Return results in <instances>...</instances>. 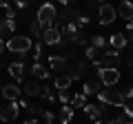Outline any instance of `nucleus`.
<instances>
[{
  "instance_id": "obj_1",
  "label": "nucleus",
  "mask_w": 133,
  "mask_h": 124,
  "mask_svg": "<svg viewBox=\"0 0 133 124\" xmlns=\"http://www.w3.org/2000/svg\"><path fill=\"white\" fill-rule=\"evenodd\" d=\"M31 47H33V42H31L29 36H11V38L7 40V51L16 53V56H20V58L27 56V53L31 51Z\"/></svg>"
},
{
  "instance_id": "obj_2",
  "label": "nucleus",
  "mask_w": 133,
  "mask_h": 124,
  "mask_svg": "<svg viewBox=\"0 0 133 124\" xmlns=\"http://www.w3.org/2000/svg\"><path fill=\"white\" fill-rule=\"evenodd\" d=\"M56 18H58V11H56V7H53L51 2H47V5H40V7H38L36 20H38V24H40V27L51 29L53 24H56Z\"/></svg>"
},
{
  "instance_id": "obj_3",
  "label": "nucleus",
  "mask_w": 133,
  "mask_h": 124,
  "mask_svg": "<svg viewBox=\"0 0 133 124\" xmlns=\"http://www.w3.org/2000/svg\"><path fill=\"white\" fill-rule=\"evenodd\" d=\"M98 100H100V104H109V106H124V104H127L122 91H115V89L100 91V93H98Z\"/></svg>"
},
{
  "instance_id": "obj_4",
  "label": "nucleus",
  "mask_w": 133,
  "mask_h": 124,
  "mask_svg": "<svg viewBox=\"0 0 133 124\" xmlns=\"http://www.w3.org/2000/svg\"><path fill=\"white\" fill-rule=\"evenodd\" d=\"M98 82L100 84H104V86H115L120 82V69L118 67H102L98 71Z\"/></svg>"
},
{
  "instance_id": "obj_5",
  "label": "nucleus",
  "mask_w": 133,
  "mask_h": 124,
  "mask_svg": "<svg viewBox=\"0 0 133 124\" xmlns=\"http://www.w3.org/2000/svg\"><path fill=\"white\" fill-rule=\"evenodd\" d=\"M118 18V11H115L113 5H100L98 9V20L102 27H109V24H113V20Z\"/></svg>"
},
{
  "instance_id": "obj_6",
  "label": "nucleus",
  "mask_w": 133,
  "mask_h": 124,
  "mask_svg": "<svg viewBox=\"0 0 133 124\" xmlns=\"http://www.w3.org/2000/svg\"><path fill=\"white\" fill-rule=\"evenodd\" d=\"M18 111H20L18 102H9V104L0 106V120H2V122H16Z\"/></svg>"
},
{
  "instance_id": "obj_7",
  "label": "nucleus",
  "mask_w": 133,
  "mask_h": 124,
  "mask_svg": "<svg viewBox=\"0 0 133 124\" xmlns=\"http://www.w3.org/2000/svg\"><path fill=\"white\" fill-rule=\"evenodd\" d=\"M60 42H62V36H60V31H58L56 27L44 29V31H42V44H49V47H58Z\"/></svg>"
},
{
  "instance_id": "obj_8",
  "label": "nucleus",
  "mask_w": 133,
  "mask_h": 124,
  "mask_svg": "<svg viewBox=\"0 0 133 124\" xmlns=\"http://www.w3.org/2000/svg\"><path fill=\"white\" fill-rule=\"evenodd\" d=\"M118 62H120V51H115V49L102 51V58H100V64L102 67H115Z\"/></svg>"
},
{
  "instance_id": "obj_9",
  "label": "nucleus",
  "mask_w": 133,
  "mask_h": 124,
  "mask_svg": "<svg viewBox=\"0 0 133 124\" xmlns=\"http://www.w3.org/2000/svg\"><path fill=\"white\" fill-rule=\"evenodd\" d=\"M0 93H2V98H5V100L16 102V100L20 98V93H22V89H20V86H16V84H5L2 89H0Z\"/></svg>"
},
{
  "instance_id": "obj_10",
  "label": "nucleus",
  "mask_w": 133,
  "mask_h": 124,
  "mask_svg": "<svg viewBox=\"0 0 133 124\" xmlns=\"http://www.w3.org/2000/svg\"><path fill=\"white\" fill-rule=\"evenodd\" d=\"M7 73H9L16 82H24V64L22 62H11L9 67H7Z\"/></svg>"
},
{
  "instance_id": "obj_11",
  "label": "nucleus",
  "mask_w": 133,
  "mask_h": 124,
  "mask_svg": "<svg viewBox=\"0 0 133 124\" xmlns=\"http://www.w3.org/2000/svg\"><path fill=\"white\" fill-rule=\"evenodd\" d=\"M115 11H118L120 18H124L127 22H131V20H133V2H129V0L120 2V7H115Z\"/></svg>"
},
{
  "instance_id": "obj_12",
  "label": "nucleus",
  "mask_w": 133,
  "mask_h": 124,
  "mask_svg": "<svg viewBox=\"0 0 133 124\" xmlns=\"http://www.w3.org/2000/svg\"><path fill=\"white\" fill-rule=\"evenodd\" d=\"M40 91H42V86H40L38 82H33V80H29V82H24V84H22V93H24L27 98L40 95Z\"/></svg>"
},
{
  "instance_id": "obj_13",
  "label": "nucleus",
  "mask_w": 133,
  "mask_h": 124,
  "mask_svg": "<svg viewBox=\"0 0 133 124\" xmlns=\"http://www.w3.org/2000/svg\"><path fill=\"white\" fill-rule=\"evenodd\" d=\"M100 89H102V84H100L98 80H91V82H84L82 84V95H98L100 93Z\"/></svg>"
},
{
  "instance_id": "obj_14",
  "label": "nucleus",
  "mask_w": 133,
  "mask_h": 124,
  "mask_svg": "<svg viewBox=\"0 0 133 124\" xmlns=\"http://www.w3.org/2000/svg\"><path fill=\"white\" fill-rule=\"evenodd\" d=\"M49 67H44L42 62H36V64H33L31 67V75L33 78H40V80H49Z\"/></svg>"
},
{
  "instance_id": "obj_15",
  "label": "nucleus",
  "mask_w": 133,
  "mask_h": 124,
  "mask_svg": "<svg viewBox=\"0 0 133 124\" xmlns=\"http://www.w3.org/2000/svg\"><path fill=\"white\" fill-rule=\"evenodd\" d=\"M84 113L89 115L93 122H98L100 118H102V113H104V106H98V104H89L87 102V106H84Z\"/></svg>"
},
{
  "instance_id": "obj_16",
  "label": "nucleus",
  "mask_w": 133,
  "mask_h": 124,
  "mask_svg": "<svg viewBox=\"0 0 133 124\" xmlns=\"http://www.w3.org/2000/svg\"><path fill=\"white\" fill-rule=\"evenodd\" d=\"M71 82H73L71 78L66 75V73H62V75H58L56 80H53V89H56L58 93H60V91H66L69 86H71Z\"/></svg>"
},
{
  "instance_id": "obj_17",
  "label": "nucleus",
  "mask_w": 133,
  "mask_h": 124,
  "mask_svg": "<svg viewBox=\"0 0 133 124\" xmlns=\"http://www.w3.org/2000/svg\"><path fill=\"white\" fill-rule=\"evenodd\" d=\"M109 42H111V47H113L115 51H120V49H124L129 44V40H127V36H124V33H113L109 38Z\"/></svg>"
},
{
  "instance_id": "obj_18",
  "label": "nucleus",
  "mask_w": 133,
  "mask_h": 124,
  "mask_svg": "<svg viewBox=\"0 0 133 124\" xmlns=\"http://www.w3.org/2000/svg\"><path fill=\"white\" fill-rule=\"evenodd\" d=\"M51 71H62L66 67V60L62 56H49V64H47Z\"/></svg>"
},
{
  "instance_id": "obj_19",
  "label": "nucleus",
  "mask_w": 133,
  "mask_h": 124,
  "mask_svg": "<svg viewBox=\"0 0 133 124\" xmlns=\"http://www.w3.org/2000/svg\"><path fill=\"white\" fill-rule=\"evenodd\" d=\"M16 31V20L0 18V36H11Z\"/></svg>"
},
{
  "instance_id": "obj_20",
  "label": "nucleus",
  "mask_w": 133,
  "mask_h": 124,
  "mask_svg": "<svg viewBox=\"0 0 133 124\" xmlns=\"http://www.w3.org/2000/svg\"><path fill=\"white\" fill-rule=\"evenodd\" d=\"M71 120H73V106L69 104L60 106V124H71Z\"/></svg>"
},
{
  "instance_id": "obj_21",
  "label": "nucleus",
  "mask_w": 133,
  "mask_h": 124,
  "mask_svg": "<svg viewBox=\"0 0 133 124\" xmlns=\"http://www.w3.org/2000/svg\"><path fill=\"white\" fill-rule=\"evenodd\" d=\"M84 71H87V64H84V62H80V64H76V67L69 69V73H66V75L71 78V80H80Z\"/></svg>"
},
{
  "instance_id": "obj_22",
  "label": "nucleus",
  "mask_w": 133,
  "mask_h": 124,
  "mask_svg": "<svg viewBox=\"0 0 133 124\" xmlns=\"http://www.w3.org/2000/svg\"><path fill=\"white\" fill-rule=\"evenodd\" d=\"M29 33H31V38H36V40H40V38H42V27L38 24V20L29 22Z\"/></svg>"
},
{
  "instance_id": "obj_23",
  "label": "nucleus",
  "mask_w": 133,
  "mask_h": 124,
  "mask_svg": "<svg viewBox=\"0 0 133 124\" xmlns=\"http://www.w3.org/2000/svg\"><path fill=\"white\" fill-rule=\"evenodd\" d=\"M91 47H95V49L102 51V49L107 47V38L104 36H93V38H91Z\"/></svg>"
},
{
  "instance_id": "obj_24",
  "label": "nucleus",
  "mask_w": 133,
  "mask_h": 124,
  "mask_svg": "<svg viewBox=\"0 0 133 124\" xmlns=\"http://www.w3.org/2000/svg\"><path fill=\"white\" fill-rule=\"evenodd\" d=\"M42 56H44V44L42 42H36V44H33V60L40 62V60H42Z\"/></svg>"
},
{
  "instance_id": "obj_25",
  "label": "nucleus",
  "mask_w": 133,
  "mask_h": 124,
  "mask_svg": "<svg viewBox=\"0 0 133 124\" xmlns=\"http://www.w3.org/2000/svg\"><path fill=\"white\" fill-rule=\"evenodd\" d=\"M71 104H73V106H80V109H84V106H87V95L76 93V95L71 98Z\"/></svg>"
},
{
  "instance_id": "obj_26",
  "label": "nucleus",
  "mask_w": 133,
  "mask_h": 124,
  "mask_svg": "<svg viewBox=\"0 0 133 124\" xmlns=\"http://www.w3.org/2000/svg\"><path fill=\"white\" fill-rule=\"evenodd\" d=\"M84 56H87V60L95 62V60H98V56H100V49H95V47H87V49H84Z\"/></svg>"
},
{
  "instance_id": "obj_27",
  "label": "nucleus",
  "mask_w": 133,
  "mask_h": 124,
  "mask_svg": "<svg viewBox=\"0 0 133 124\" xmlns=\"http://www.w3.org/2000/svg\"><path fill=\"white\" fill-rule=\"evenodd\" d=\"M40 98H44V100H49V102H56V95L51 93V86H42V91H40Z\"/></svg>"
},
{
  "instance_id": "obj_28",
  "label": "nucleus",
  "mask_w": 133,
  "mask_h": 124,
  "mask_svg": "<svg viewBox=\"0 0 133 124\" xmlns=\"http://www.w3.org/2000/svg\"><path fill=\"white\" fill-rule=\"evenodd\" d=\"M27 111L31 115H40L42 113V109H40V104H27Z\"/></svg>"
},
{
  "instance_id": "obj_29",
  "label": "nucleus",
  "mask_w": 133,
  "mask_h": 124,
  "mask_svg": "<svg viewBox=\"0 0 133 124\" xmlns=\"http://www.w3.org/2000/svg\"><path fill=\"white\" fill-rule=\"evenodd\" d=\"M76 24H78V27H87V24H89V16H87V13L82 16L80 13V16H78V20H76Z\"/></svg>"
},
{
  "instance_id": "obj_30",
  "label": "nucleus",
  "mask_w": 133,
  "mask_h": 124,
  "mask_svg": "<svg viewBox=\"0 0 133 124\" xmlns=\"http://www.w3.org/2000/svg\"><path fill=\"white\" fill-rule=\"evenodd\" d=\"M58 100H60L62 104H69V102H71V98H69V93H66V91H60V93H58Z\"/></svg>"
},
{
  "instance_id": "obj_31",
  "label": "nucleus",
  "mask_w": 133,
  "mask_h": 124,
  "mask_svg": "<svg viewBox=\"0 0 133 124\" xmlns=\"http://www.w3.org/2000/svg\"><path fill=\"white\" fill-rule=\"evenodd\" d=\"M122 95H124V100H129V98H133V84L124 86V89H122Z\"/></svg>"
},
{
  "instance_id": "obj_32",
  "label": "nucleus",
  "mask_w": 133,
  "mask_h": 124,
  "mask_svg": "<svg viewBox=\"0 0 133 124\" xmlns=\"http://www.w3.org/2000/svg\"><path fill=\"white\" fill-rule=\"evenodd\" d=\"M124 122H127V115H120V118H113V120H109V122H107V124H124Z\"/></svg>"
},
{
  "instance_id": "obj_33",
  "label": "nucleus",
  "mask_w": 133,
  "mask_h": 124,
  "mask_svg": "<svg viewBox=\"0 0 133 124\" xmlns=\"http://www.w3.org/2000/svg\"><path fill=\"white\" fill-rule=\"evenodd\" d=\"M42 118H44V122H47V124H51V122H53V118H56V115H53L51 111H42Z\"/></svg>"
},
{
  "instance_id": "obj_34",
  "label": "nucleus",
  "mask_w": 133,
  "mask_h": 124,
  "mask_svg": "<svg viewBox=\"0 0 133 124\" xmlns=\"http://www.w3.org/2000/svg\"><path fill=\"white\" fill-rule=\"evenodd\" d=\"M124 115H127V120H133V106L131 104H124Z\"/></svg>"
},
{
  "instance_id": "obj_35",
  "label": "nucleus",
  "mask_w": 133,
  "mask_h": 124,
  "mask_svg": "<svg viewBox=\"0 0 133 124\" xmlns=\"http://www.w3.org/2000/svg\"><path fill=\"white\" fill-rule=\"evenodd\" d=\"M11 7H16V9H27L29 2H22V0H14V5H11Z\"/></svg>"
},
{
  "instance_id": "obj_36",
  "label": "nucleus",
  "mask_w": 133,
  "mask_h": 124,
  "mask_svg": "<svg viewBox=\"0 0 133 124\" xmlns=\"http://www.w3.org/2000/svg\"><path fill=\"white\" fill-rule=\"evenodd\" d=\"M127 38H133V20H131V22H127Z\"/></svg>"
},
{
  "instance_id": "obj_37",
  "label": "nucleus",
  "mask_w": 133,
  "mask_h": 124,
  "mask_svg": "<svg viewBox=\"0 0 133 124\" xmlns=\"http://www.w3.org/2000/svg\"><path fill=\"white\" fill-rule=\"evenodd\" d=\"M7 51V42H5V40H2V38H0V56H2V53H5Z\"/></svg>"
},
{
  "instance_id": "obj_38",
  "label": "nucleus",
  "mask_w": 133,
  "mask_h": 124,
  "mask_svg": "<svg viewBox=\"0 0 133 124\" xmlns=\"http://www.w3.org/2000/svg\"><path fill=\"white\" fill-rule=\"evenodd\" d=\"M9 7H11L9 2H5V0H0V9H5V11H7V9H9Z\"/></svg>"
},
{
  "instance_id": "obj_39",
  "label": "nucleus",
  "mask_w": 133,
  "mask_h": 124,
  "mask_svg": "<svg viewBox=\"0 0 133 124\" xmlns=\"http://www.w3.org/2000/svg\"><path fill=\"white\" fill-rule=\"evenodd\" d=\"M24 124H38V120H36V118H31V120H27Z\"/></svg>"
},
{
  "instance_id": "obj_40",
  "label": "nucleus",
  "mask_w": 133,
  "mask_h": 124,
  "mask_svg": "<svg viewBox=\"0 0 133 124\" xmlns=\"http://www.w3.org/2000/svg\"><path fill=\"white\" fill-rule=\"evenodd\" d=\"M127 64H129V67L133 69V56H131V58H127Z\"/></svg>"
},
{
  "instance_id": "obj_41",
  "label": "nucleus",
  "mask_w": 133,
  "mask_h": 124,
  "mask_svg": "<svg viewBox=\"0 0 133 124\" xmlns=\"http://www.w3.org/2000/svg\"><path fill=\"white\" fill-rule=\"evenodd\" d=\"M0 67H9V64L5 62V58H2V56H0Z\"/></svg>"
},
{
  "instance_id": "obj_42",
  "label": "nucleus",
  "mask_w": 133,
  "mask_h": 124,
  "mask_svg": "<svg viewBox=\"0 0 133 124\" xmlns=\"http://www.w3.org/2000/svg\"><path fill=\"white\" fill-rule=\"evenodd\" d=\"M124 124H133V120H127V122H124Z\"/></svg>"
},
{
  "instance_id": "obj_43",
  "label": "nucleus",
  "mask_w": 133,
  "mask_h": 124,
  "mask_svg": "<svg viewBox=\"0 0 133 124\" xmlns=\"http://www.w3.org/2000/svg\"><path fill=\"white\" fill-rule=\"evenodd\" d=\"M93 124H102V120H98V122H93Z\"/></svg>"
},
{
  "instance_id": "obj_44",
  "label": "nucleus",
  "mask_w": 133,
  "mask_h": 124,
  "mask_svg": "<svg viewBox=\"0 0 133 124\" xmlns=\"http://www.w3.org/2000/svg\"><path fill=\"white\" fill-rule=\"evenodd\" d=\"M131 75H133V69H131Z\"/></svg>"
}]
</instances>
